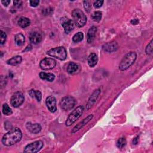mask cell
Listing matches in <instances>:
<instances>
[{"label":"cell","mask_w":153,"mask_h":153,"mask_svg":"<svg viewBox=\"0 0 153 153\" xmlns=\"http://www.w3.org/2000/svg\"><path fill=\"white\" fill-rule=\"evenodd\" d=\"M29 94L32 97H35V98L36 99V100L38 102L41 101V97H42V94H41V93L40 91H39V90H35L32 89V90L29 91Z\"/></svg>","instance_id":"cell-24"},{"label":"cell","mask_w":153,"mask_h":153,"mask_svg":"<svg viewBox=\"0 0 153 153\" xmlns=\"http://www.w3.org/2000/svg\"><path fill=\"white\" fill-rule=\"evenodd\" d=\"M84 38V34L82 32H77L76 33H75L73 37H72V41L74 42H79L80 41H81Z\"/></svg>","instance_id":"cell-26"},{"label":"cell","mask_w":153,"mask_h":153,"mask_svg":"<svg viewBox=\"0 0 153 153\" xmlns=\"http://www.w3.org/2000/svg\"><path fill=\"white\" fill-rule=\"evenodd\" d=\"M103 1H96L94 4H93V5L94 7V8H99L100 7H102V5H103Z\"/></svg>","instance_id":"cell-32"},{"label":"cell","mask_w":153,"mask_h":153,"mask_svg":"<svg viewBox=\"0 0 153 153\" xmlns=\"http://www.w3.org/2000/svg\"><path fill=\"white\" fill-rule=\"evenodd\" d=\"M78 65L74 62H70L67 67V71L69 74H74L78 69Z\"/></svg>","instance_id":"cell-23"},{"label":"cell","mask_w":153,"mask_h":153,"mask_svg":"<svg viewBox=\"0 0 153 153\" xmlns=\"http://www.w3.org/2000/svg\"><path fill=\"white\" fill-rule=\"evenodd\" d=\"M62 26L64 29V31L66 34L69 33L75 27V23L73 20L68 19V18H62Z\"/></svg>","instance_id":"cell-10"},{"label":"cell","mask_w":153,"mask_h":153,"mask_svg":"<svg viewBox=\"0 0 153 153\" xmlns=\"http://www.w3.org/2000/svg\"><path fill=\"white\" fill-rule=\"evenodd\" d=\"M130 22H131V23L132 25H136V24H137V23H138V22H139V20H138L137 19H134L131 20Z\"/></svg>","instance_id":"cell-38"},{"label":"cell","mask_w":153,"mask_h":153,"mask_svg":"<svg viewBox=\"0 0 153 153\" xmlns=\"http://www.w3.org/2000/svg\"><path fill=\"white\" fill-rule=\"evenodd\" d=\"M25 97L23 93L20 91H17L12 95L10 99V103L13 107L17 108L23 103Z\"/></svg>","instance_id":"cell-8"},{"label":"cell","mask_w":153,"mask_h":153,"mask_svg":"<svg viewBox=\"0 0 153 153\" xmlns=\"http://www.w3.org/2000/svg\"><path fill=\"white\" fill-rule=\"evenodd\" d=\"M29 39L32 43L34 44H37L41 41L42 36L38 32H31L29 35Z\"/></svg>","instance_id":"cell-17"},{"label":"cell","mask_w":153,"mask_h":153,"mask_svg":"<svg viewBox=\"0 0 153 153\" xmlns=\"http://www.w3.org/2000/svg\"><path fill=\"white\" fill-rule=\"evenodd\" d=\"M22 138V133L17 127L12 128L2 138V143L5 146H11L19 142Z\"/></svg>","instance_id":"cell-1"},{"label":"cell","mask_w":153,"mask_h":153,"mask_svg":"<svg viewBox=\"0 0 153 153\" xmlns=\"http://www.w3.org/2000/svg\"><path fill=\"white\" fill-rule=\"evenodd\" d=\"M26 128L33 134H37L39 133L41 130V126L38 123H32L30 122H27L26 124Z\"/></svg>","instance_id":"cell-14"},{"label":"cell","mask_w":153,"mask_h":153,"mask_svg":"<svg viewBox=\"0 0 153 153\" xmlns=\"http://www.w3.org/2000/svg\"><path fill=\"white\" fill-rule=\"evenodd\" d=\"M75 99L71 96H66L63 97L60 102V106L61 108L65 111L71 110L75 106Z\"/></svg>","instance_id":"cell-6"},{"label":"cell","mask_w":153,"mask_h":153,"mask_svg":"<svg viewBox=\"0 0 153 153\" xmlns=\"http://www.w3.org/2000/svg\"><path fill=\"white\" fill-rule=\"evenodd\" d=\"M56 102V98L53 96H49L46 98L45 104L51 112H55L57 111Z\"/></svg>","instance_id":"cell-11"},{"label":"cell","mask_w":153,"mask_h":153,"mask_svg":"<svg viewBox=\"0 0 153 153\" xmlns=\"http://www.w3.org/2000/svg\"><path fill=\"white\" fill-rule=\"evenodd\" d=\"M83 3H84V7L85 11L88 13L90 12L91 7V5L90 2L87 1H84L83 2Z\"/></svg>","instance_id":"cell-31"},{"label":"cell","mask_w":153,"mask_h":153,"mask_svg":"<svg viewBox=\"0 0 153 153\" xmlns=\"http://www.w3.org/2000/svg\"><path fill=\"white\" fill-rule=\"evenodd\" d=\"M43 145L44 143L41 140H36L27 145L25 147L23 152L26 153L38 152L42 149Z\"/></svg>","instance_id":"cell-7"},{"label":"cell","mask_w":153,"mask_h":153,"mask_svg":"<svg viewBox=\"0 0 153 153\" xmlns=\"http://www.w3.org/2000/svg\"><path fill=\"white\" fill-rule=\"evenodd\" d=\"M56 65V61L52 58H44L39 63V66L42 70H49L54 68Z\"/></svg>","instance_id":"cell-9"},{"label":"cell","mask_w":153,"mask_h":153,"mask_svg":"<svg viewBox=\"0 0 153 153\" xmlns=\"http://www.w3.org/2000/svg\"><path fill=\"white\" fill-rule=\"evenodd\" d=\"M2 113L5 115H10L12 114L13 111L7 103H4L2 105Z\"/></svg>","instance_id":"cell-27"},{"label":"cell","mask_w":153,"mask_h":153,"mask_svg":"<svg viewBox=\"0 0 153 153\" xmlns=\"http://www.w3.org/2000/svg\"><path fill=\"white\" fill-rule=\"evenodd\" d=\"M126 139L124 138V137H120L119 138L117 141V146L120 148V149H121L123 148H124L126 145Z\"/></svg>","instance_id":"cell-28"},{"label":"cell","mask_w":153,"mask_h":153,"mask_svg":"<svg viewBox=\"0 0 153 153\" xmlns=\"http://www.w3.org/2000/svg\"><path fill=\"white\" fill-rule=\"evenodd\" d=\"M138 140H139V136H136L135 137L133 140V145H136L138 143Z\"/></svg>","instance_id":"cell-37"},{"label":"cell","mask_w":153,"mask_h":153,"mask_svg":"<svg viewBox=\"0 0 153 153\" xmlns=\"http://www.w3.org/2000/svg\"><path fill=\"white\" fill-rule=\"evenodd\" d=\"M29 4L31 7H37L39 4V1L38 0H33V1H29Z\"/></svg>","instance_id":"cell-34"},{"label":"cell","mask_w":153,"mask_h":153,"mask_svg":"<svg viewBox=\"0 0 153 153\" xmlns=\"http://www.w3.org/2000/svg\"><path fill=\"white\" fill-rule=\"evenodd\" d=\"M30 20L26 17H21L18 20V25L22 28H25L30 25Z\"/></svg>","instance_id":"cell-21"},{"label":"cell","mask_w":153,"mask_h":153,"mask_svg":"<svg viewBox=\"0 0 153 153\" xmlns=\"http://www.w3.org/2000/svg\"><path fill=\"white\" fill-rule=\"evenodd\" d=\"M145 51L148 55L152 54V39H151V41L147 45L145 49Z\"/></svg>","instance_id":"cell-29"},{"label":"cell","mask_w":153,"mask_h":153,"mask_svg":"<svg viewBox=\"0 0 153 153\" xmlns=\"http://www.w3.org/2000/svg\"><path fill=\"white\" fill-rule=\"evenodd\" d=\"M47 54L60 60H64L67 57L66 51L63 47H57L51 48L47 51Z\"/></svg>","instance_id":"cell-4"},{"label":"cell","mask_w":153,"mask_h":153,"mask_svg":"<svg viewBox=\"0 0 153 153\" xmlns=\"http://www.w3.org/2000/svg\"><path fill=\"white\" fill-rule=\"evenodd\" d=\"M74 22L78 27H83L87 22V18L85 14L79 9H74L72 12Z\"/></svg>","instance_id":"cell-3"},{"label":"cell","mask_w":153,"mask_h":153,"mask_svg":"<svg viewBox=\"0 0 153 153\" xmlns=\"http://www.w3.org/2000/svg\"><path fill=\"white\" fill-rule=\"evenodd\" d=\"M84 110V108L83 106L76 107L68 117L65 122V125L66 126H70L73 124L81 116Z\"/></svg>","instance_id":"cell-5"},{"label":"cell","mask_w":153,"mask_h":153,"mask_svg":"<svg viewBox=\"0 0 153 153\" xmlns=\"http://www.w3.org/2000/svg\"><path fill=\"white\" fill-rule=\"evenodd\" d=\"M102 13L101 11H94L92 14H91V19L93 21L96 22H99L100 21L101 19H102Z\"/></svg>","instance_id":"cell-25"},{"label":"cell","mask_w":153,"mask_h":153,"mask_svg":"<svg viewBox=\"0 0 153 153\" xmlns=\"http://www.w3.org/2000/svg\"><path fill=\"white\" fill-rule=\"evenodd\" d=\"M14 6L16 7L17 8H20L22 4V2L21 1H14Z\"/></svg>","instance_id":"cell-35"},{"label":"cell","mask_w":153,"mask_h":153,"mask_svg":"<svg viewBox=\"0 0 153 153\" xmlns=\"http://www.w3.org/2000/svg\"><path fill=\"white\" fill-rule=\"evenodd\" d=\"M96 32L97 27L96 26H93L89 28L87 34V41L88 43H91L94 41Z\"/></svg>","instance_id":"cell-16"},{"label":"cell","mask_w":153,"mask_h":153,"mask_svg":"<svg viewBox=\"0 0 153 153\" xmlns=\"http://www.w3.org/2000/svg\"><path fill=\"white\" fill-rule=\"evenodd\" d=\"M118 44L115 41L107 42L102 47L104 51L109 53L115 51L118 49Z\"/></svg>","instance_id":"cell-15"},{"label":"cell","mask_w":153,"mask_h":153,"mask_svg":"<svg viewBox=\"0 0 153 153\" xmlns=\"http://www.w3.org/2000/svg\"><path fill=\"white\" fill-rule=\"evenodd\" d=\"M98 57L96 53H91L89 54L87 58V62L90 67L93 68L94 67L97 63Z\"/></svg>","instance_id":"cell-18"},{"label":"cell","mask_w":153,"mask_h":153,"mask_svg":"<svg viewBox=\"0 0 153 153\" xmlns=\"http://www.w3.org/2000/svg\"><path fill=\"white\" fill-rule=\"evenodd\" d=\"M93 117V115L92 114L88 115L87 117H86L85 118H84L81 121H80L78 124H76L71 130V133L72 134L75 133L78 131H79L80 129H81L84 126H85Z\"/></svg>","instance_id":"cell-12"},{"label":"cell","mask_w":153,"mask_h":153,"mask_svg":"<svg viewBox=\"0 0 153 153\" xmlns=\"http://www.w3.org/2000/svg\"><path fill=\"white\" fill-rule=\"evenodd\" d=\"M7 39V35L6 33L2 31L1 30L0 31V42L1 44H4L6 41Z\"/></svg>","instance_id":"cell-30"},{"label":"cell","mask_w":153,"mask_h":153,"mask_svg":"<svg viewBox=\"0 0 153 153\" xmlns=\"http://www.w3.org/2000/svg\"><path fill=\"white\" fill-rule=\"evenodd\" d=\"M53 12V9L52 8H51V7L47 8L44 9V10H42V13H43L45 15L51 14Z\"/></svg>","instance_id":"cell-33"},{"label":"cell","mask_w":153,"mask_h":153,"mask_svg":"<svg viewBox=\"0 0 153 153\" xmlns=\"http://www.w3.org/2000/svg\"><path fill=\"white\" fill-rule=\"evenodd\" d=\"M137 54L136 52L131 51L127 53L122 59L119 64V69L121 71L127 70L134 63Z\"/></svg>","instance_id":"cell-2"},{"label":"cell","mask_w":153,"mask_h":153,"mask_svg":"<svg viewBox=\"0 0 153 153\" xmlns=\"http://www.w3.org/2000/svg\"><path fill=\"white\" fill-rule=\"evenodd\" d=\"M100 93V90L99 88H98V89H96V90H94L93 91V93L91 94V96L89 97V99L88 100V102L86 105V109L87 110L89 109L94 104V103L96 101Z\"/></svg>","instance_id":"cell-13"},{"label":"cell","mask_w":153,"mask_h":153,"mask_svg":"<svg viewBox=\"0 0 153 153\" xmlns=\"http://www.w3.org/2000/svg\"><path fill=\"white\" fill-rule=\"evenodd\" d=\"M39 76L41 79L47 81L51 82L55 78V75L52 73H47L45 72H41L39 74Z\"/></svg>","instance_id":"cell-19"},{"label":"cell","mask_w":153,"mask_h":153,"mask_svg":"<svg viewBox=\"0 0 153 153\" xmlns=\"http://www.w3.org/2000/svg\"><path fill=\"white\" fill-rule=\"evenodd\" d=\"M22 61V58L20 56H16L10 59L7 61V63L8 65L11 66H16L20 64Z\"/></svg>","instance_id":"cell-20"},{"label":"cell","mask_w":153,"mask_h":153,"mask_svg":"<svg viewBox=\"0 0 153 153\" xmlns=\"http://www.w3.org/2000/svg\"><path fill=\"white\" fill-rule=\"evenodd\" d=\"M1 2L5 7H7L9 5V4L10 3V0H2V1H1Z\"/></svg>","instance_id":"cell-36"},{"label":"cell","mask_w":153,"mask_h":153,"mask_svg":"<svg viewBox=\"0 0 153 153\" xmlns=\"http://www.w3.org/2000/svg\"><path fill=\"white\" fill-rule=\"evenodd\" d=\"M14 40H15L16 44L17 45L22 46L24 44V43L25 42V38L22 33H17L16 35V36L14 37Z\"/></svg>","instance_id":"cell-22"}]
</instances>
